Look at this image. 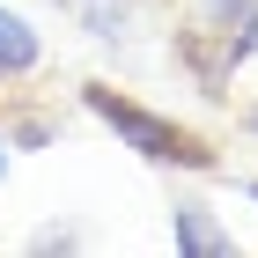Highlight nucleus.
Here are the masks:
<instances>
[{
    "label": "nucleus",
    "instance_id": "f257e3e1",
    "mask_svg": "<svg viewBox=\"0 0 258 258\" xmlns=\"http://www.w3.org/2000/svg\"><path fill=\"white\" fill-rule=\"evenodd\" d=\"M81 103H89V111H96L118 140H133L148 162H184V170H207V162H214V148H207L199 133H184V125H170V118H155V111H140V103L111 96L103 81H89V89H81Z\"/></svg>",
    "mask_w": 258,
    "mask_h": 258
},
{
    "label": "nucleus",
    "instance_id": "0eeeda50",
    "mask_svg": "<svg viewBox=\"0 0 258 258\" xmlns=\"http://www.w3.org/2000/svg\"><path fill=\"white\" fill-rule=\"evenodd\" d=\"M251 125H258V118H251Z\"/></svg>",
    "mask_w": 258,
    "mask_h": 258
},
{
    "label": "nucleus",
    "instance_id": "39448f33",
    "mask_svg": "<svg viewBox=\"0 0 258 258\" xmlns=\"http://www.w3.org/2000/svg\"><path fill=\"white\" fill-rule=\"evenodd\" d=\"M251 199H258V184H251Z\"/></svg>",
    "mask_w": 258,
    "mask_h": 258
},
{
    "label": "nucleus",
    "instance_id": "20e7f679",
    "mask_svg": "<svg viewBox=\"0 0 258 258\" xmlns=\"http://www.w3.org/2000/svg\"><path fill=\"white\" fill-rule=\"evenodd\" d=\"M177 243L184 251H229V236L207 221V207H177Z\"/></svg>",
    "mask_w": 258,
    "mask_h": 258
},
{
    "label": "nucleus",
    "instance_id": "f03ea898",
    "mask_svg": "<svg viewBox=\"0 0 258 258\" xmlns=\"http://www.w3.org/2000/svg\"><path fill=\"white\" fill-rule=\"evenodd\" d=\"M258 52V0H207L199 22L184 30V59L199 81H229Z\"/></svg>",
    "mask_w": 258,
    "mask_h": 258
},
{
    "label": "nucleus",
    "instance_id": "7ed1b4c3",
    "mask_svg": "<svg viewBox=\"0 0 258 258\" xmlns=\"http://www.w3.org/2000/svg\"><path fill=\"white\" fill-rule=\"evenodd\" d=\"M30 67H37V37H30V22L0 8V74H30Z\"/></svg>",
    "mask_w": 258,
    "mask_h": 258
},
{
    "label": "nucleus",
    "instance_id": "423d86ee",
    "mask_svg": "<svg viewBox=\"0 0 258 258\" xmlns=\"http://www.w3.org/2000/svg\"><path fill=\"white\" fill-rule=\"evenodd\" d=\"M0 162H8V155H0Z\"/></svg>",
    "mask_w": 258,
    "mask_h": 258
}]
</instances>
